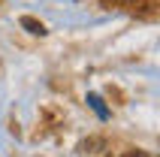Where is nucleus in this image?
Returning <instances> with one entry per match:
<instances>
[{"label":"nucleus","instance_id":"f257e3e1","mask_svg":"<svg viewBox=\"0 0 160 157\" xmlns=\"http://www.w3.org/2000/svg\"><path fill=\"white\" fill-rule=\"evenodd\" d=\"M21 27L30 30V33H36V36L45 33V24H42V21H36V18H30V15H21Z\"/></svg>","mask_w":160,"mask_h":157},{"label":"nucleus","instance_id":"f03ea898","mask_svg":"<svg viewBox=\"0 0 160 157\" xmlns=\"http://www.w3.org/2000/svg\"><path fill=\"white\" fill-rule=\"evenodd\" d=\"M124 157H145V154H142V151H127Z\"/></svg>","mask_w":160,"mask_h":157}]
</instances>
